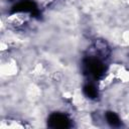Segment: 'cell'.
I'll return each instance as SVG.
<instances>
[{"label":"cell","mask_w":129,"mask_h":129,"mask_svg":"<svg viewBox=\"0 0 129 129\" xmlns=\"http://www.w3.org/2000/svg\"><path fill=\"white\" fill-rule=\"evenodd\" d=\"M107 122L111 123L112 125H116L117 123H119V118L114 114V113H110L107 115Z\"/></svg>","instance_id":"6da1fadb"}]
</instances>
